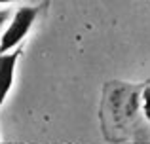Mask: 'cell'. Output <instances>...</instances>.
<instances>
[{
    "label": "cell",
    "mask_w": 150,
    "mask_h": 144,
    "mask_svg": "<svg viewBox=\"0 0 150 144\" xmlns=\"http://www.w3.org/2000/svg\"><path fill=\"white\" fill-rule=\"evenodd\" d=\"M11 2H15V0H0V4H11Z\"/></svg>",
    "instance_id": "cell-5"
},
{
    "label": "cell",
    "mask_w": 150,
    "mask_h": 144,
    "mask_svg": "<svg viewBox=\"0 0 150 144\" xmlns=\"http://www.w3.org/2000/svg\"><path fill=\"white\" fill-rule=\"evenodd\" d=\"M19 57H21V48L8 53H0V108L4 106L11 87H13L15 67H17Z\"/></svg>",
    "instance_id": "cell-2"
},
{
    "label": "cell",
    "mask_w": 150,
    "mask_h": 144,
    "mask_svg": "<svg viewBox=\"0 0 150 144\" xmlns=\"http://www.w3.org/2000/svg\"><path fill=\"white\" fill-rule=\"evenodd\" d=\"M38 15V8H19L15 11V15L11 17V21L8 23V27L4 29L2 36H0V53H8L19 48L25 36L29 34V30L33 29L34 21Z\"/></svg>",
    "instance_id": "cell-1"
},
{
    "label": "cell",
    "mask_w": 150,
    "mask_h": 144,
    "mask_svg": "<svg viewBox=\"0 0 150 144\" xmlns=\"http://www.w3.org/2000/svg\"><path fill=\"white\" fill-rule=\"evenodd\" d=\"M143 99H144V114H146V118L150 119V87L144 89Z\"/></svg>",
    "instance_id": "cell-3"
},
{
    "label": "cell",
    "mask_w": 150,
    "mask_h": 144,
    "mask_svg": "<svg viewBox=\"0 0 150 144\" xmlns=\"http://www.w3.org/2000/svg\"><path fill=\"white\" fill-rule=\"evenodd\" d=\"M8 19H10V11L8 10H0V30H2V27L8 23Z\"/></svg>",
    "instance_id": "cell-4"
},
{
    "label": "cell",
    "mask_w": 150,
    "mask_h": 144,
    "mask_svg": "<svg viewBox=\"0 0 150 144\" xmlns=\"http://www.w3.org/2000/svg\"><path fill=\"white\" fill-rule=\"evenodd\" d=\"M129 144H150V142H129Z\"/></svg>",
    "instance_id": "cell-7"
},
{
    "label": "cell",
    "mask_w": 150,
    "mask_h": 144,
    "mask_svg": "<svg viewBox=\"0 0 150 144\" xmlns=\"http://www.w3.org/2000/svg\"><path fill=\"white\" fill-rule=\"evenodd\" d=\"M0 144H25V142H4V140H0Z\"/></svg>",
    "instance_id": "cell-6"
}]
</instances>
